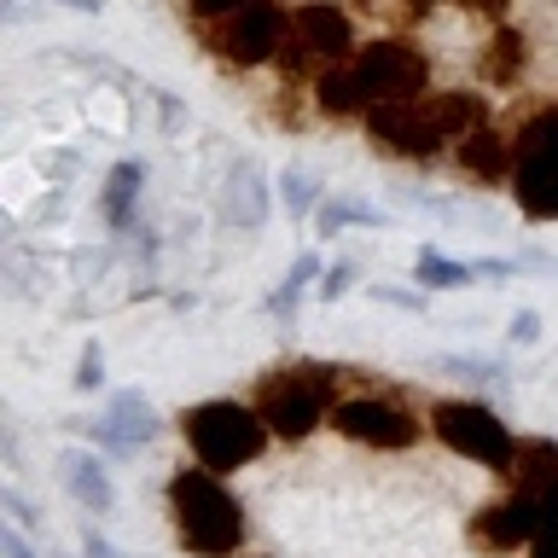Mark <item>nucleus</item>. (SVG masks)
<instances>
[{"label": "nucleus", "instance_id": "nucleus-1", "mask_svg": "<svg viewBox=\"0 0 558 558\" xmlns=\"http://www.w3.org/2000/svg\"><path fill=\"white\" fill-rule=\"evenodd\" d=\"M366 140L378 151L401 157V163H430L436 151L460 146L471 129L488 122V99L465 94V87H448V94H418V99H396V105H373L361 117Z\"/></svg>", "mask_w": 558, "mask_h": 558}, {"label": "nucleus", "instance_id": "nucleus-2", "mask_svg": "<svg viewBox=\"0 0 558 558\" xmlns=\"http://www.w3.org/2000/svg\"><path fill=\"white\" fill-rule=\"evenodd\" d=\"M163 506L186 558H239L244 541H251V518H244V500L233 495V483L198 460L169 471Z\"/></svg>", "mask_w": 558, "mask_h": 558}, {"label": "nucleus", "instance_id": "nucleus-3", "mask_svg": "<svg viewBox=\"0 0 558 558\" xmlns=\"http://www.w3.org/2000/svg\"><path fill=\"white\" fill-rule=\"evenodd\" d=\"M338 384H343V366L331 361H291V366H274L262 373L256 384V413L268 418L274 442H308L320 425H331V408H338Z\"/></svg>", "mask_w": 558, "mask_h": 558}, {"label": "nucleus", "instance_id": "nucleus-4", "mask_svg": "<svg viewBox=\"0 0 558 558\" xmlns=\"http://www.w3.org/2000/svg\"><path fill=\"white\" fill-rule=\"evenodd\" d=\"M186 436V453L221 477H239L244 465H256L268 453L274 430L268 418L256 413V401H239V396H209V401H192V408L174 418Z\"/></svg>", "mask_w": 558, "mask_h": 558}, {"label": "nucleus", "instance_id": "nucleus-5", "mask_svg": "<svg viewBox=\"0 0 558 558\" xmlns=\"http://www.w3.org/2000/svg\"><path fill=\"white\" fill-rule=\"evenodd\" d=\"M425 425H430V436L453 453V460H471V465L495 471V477H506L512 460H518V430L506 425L488 401H477V396H442V401H430Z\"/></svg>", "mask_w": 558, "mask_h": 558}, {"label": "nucleus", "instance_id": "nucleus-6", "mask_svg": "<svg viewBox=\"0 0 558 558\" xmlns=\"http://www.w3.org/2000/svg\"><path fill=\"white\" fill-rule=\"evenodd\" d=\"M512 204L523 221H558V105H535L512 134Z\"/></svg>", "mask_w": 558, "mask_h": 558}, {"label": "nucleus", "instance_id": "nucleus-7", "mask_svg": "<svg viewBox=\"0 0 558 558\" xmlns=\"http://www.w3.org/2000/svg\"><path fill=\"white\" fill-rule=\"evenodd\" d=\"M331 430L355 448H373V453H408V448H418V436L430 425L408 408V401L366 390V396H343L338 408H331Z\"/></svg>", "mask_w": 558, "mask_h": 558}, {"label": "nucleus", "instance_id": "nucleus-8", "mask_svg": "<svg viewBox=\"0 0 558 558\" xmlns=\"http://www.w3.org/2000/svg\"><path fill=\"white\" fill-rule=\"evenodd\" d=\"M286 35H291V12L279 0H251V7H239V12L209 24V52L233 70H256V64L279 59Z\"/></svg>", "mask_w": 558, "mask_h": 558}, {"label": "nucleus", "instance_id": "nucleus-9", "mask_svg": "<svg viewBox=\"0 0 558 558\" xmlns=\"http://www.w3.org/2000/svg\"><path fill=\"white\" fill-rule=\"evenodd\" d=\"M349 64H355V82H361L366 105H396V99L430 94V59L408 41V35H378V41H366Z\"/></svg>", "mask_w": 558, "mask_h": 558}, {"label": "nucleus", "instance_id": "nucleus-10", "mask_svg": "<svg viewBox=\"0 0 558 558\" xmlns=\"http://www.w3.org/2000/svg\"><path fill=\"white\" fill-rule=\"evenodd\" d=\"M541 535V500L523 495V488H506V495L483 500L465 523V541L488 558H512V553H530V541Z\"/></svg>", "mask_w": 558, "mask_h": 558}, {"label": "nucleus", "instance_id": "nucleus-11", "mask_svg": "<svg viewBox=\"0 0 558 558\" xmlns=\"http://www.w3.org/2000/svg\"><path fill=\"white\" fill-rule=\"evenodd\" d=\"M291 41L308 52L314 64H349L361 52L355 41V17H349L338 0H303V7H291Z\"/></svg>", "mask_w": 558, "mask_h": 558}, {"label": "nucleus", "instance_id": "nucleus-12", "mask_svg": "<svg viewBox=\"0 0 558 558\" xmlns=\"http://www.w3.org/2000/svg\"><path fill=\"white\" fill-rule=\"evenodd\" d=\"M157 436H163V418H157L151 396H140V390H117L105 418L87 425V442L105 448V453H140L146 442H157Z\"/></svg>", "mask_w": 558, "mask_h": 558}, {"label": "nucleus", "instance_id": "nucleus-13", "mask_svg": "<svg viewBox=\"0 0 558 558\" xmlns=\"http://www.w3.org/2000/svg\"><path fill=\"white\" fill-rule=\"evenodd\" d=\"M453 163H460V174L477 186H512V134H500L495 122H483V129H471L460 146H453Z\"/></svg>", "mask_w": 558, "mask_h": 558}, {"label": "nucleus", "instance_id": "nucleus-14", "mask_svg": "<svg viewBox=\"0 0 558 558\" xmlns=\"http://www.w3.org/2000/svg\"><path fill=\"white\" fill-rule=\"evenodd\" d=\"M59 477H64L70 500H76L82 512L105 518L117 506V483H111V471H105V460H99L94 448H64L59 453Z\"/></svg>", "mask_w": 558, "mask_h": 558}, {"label": "nucleus", "instance_id": "nucleus-15", "mask_svg": "<svg viewBox=\"0 0 558 558\" xmlns=\"http://www.w3.org/2000/svg\"><path fill=\"white\" fill-rule=\"evenodd\" d=\"M523 70H530V35L500 17L495 35H488V47H483V82L512 87V82H523Z\"/></svg>", "mask_w": 558, "mask_h": 558}, {"label": "nucleus", "instance_id": "nucleus-16", "mask_svg": "<svg viewBox=\"0 0 558 558\" xmlns=\"http://www.w3.org/2000/svg\"><path fill=\"white\" fill-rule=\"evenodd\" d=\"M506 483L523 488V495H547V488L558 483V442L553 436H518V460L512 471H506Z\"/></svg>", "mask_w": 558, "mask_h": 558}, {"label": "nucleus", "instance_id": "nucleus-17", "mask_svg": "<svg viewBox=\"0 0 558 558\" xmlns=\"http://www.w3.org/2000/svg\"><path fill=\"white\" fill-rule=\"evenodd\" d=\"M314 105H320L326 117H366L373 111L361 94V82H355V64H326L320 76H314Z\"/></svg>", "mask_w": 558, "mask_h": 558}, {"label": "nucleus", "instance_id": "nucleus-18", "mask_svg": "<svg viewBox=\"0 0 558 558\" xmlns=\"http://www.w3.org/2000/svg\"><path fill=\"white\" fill-rule=\"evenodd\" d=\"M140 186H146V163H117L111 174H105V221L111 227H129L134 221V198H140Z\"/></svg>", "mask_w": 558, "mask_h": 558}, {"label": "nucleus", "instance_id": "nucleus-19", "mask_svg": "<svg viewBox=\"0 0 558 558\" xmlns=\"http://www.w3.org/2000/svg\"><path fill=\"white\" fill-rule=\"evenodd\" d=\"M483 274V262H453V256H442V251H418L413 256V279L425 291H460V286H471V279Z\"/></svg>", "mask_w": 558, "mask_h": 558}, {"label": "nucleus", "instance_id": "nucleus-20", "mask_svg": "<svg viewBox=\"0 0 558 558\" xmlns=\"http://www.w3.org/2000/svg\"><path fill=\"white\" fill-rule=\"evenodd\" d=\"M314 279H320V256H296V262H291V274L279 279V291L268 296V308L279 314V320H291L296 303H303V291L314 286Z\"/></svg>", "mask_w": 558, "mask_h": 558}, {"label": "nucleus", "instance_id": "nucleus-21", "mask_svg": "<svg viewBox=\"0 0 558 558\" xmlns=\"http://www.w3.org/2000/svg\"><path fill=\"white\" fill-rule=\"evenodd\" d=\"M314 221H320V233H343V227H378L384 216L373 204H355V198H326L320 209H314Z\"/></svg>", "mask_w": 558, "mask_h": 558}, {"label": "nucleus", "instance_id": "nucleus-22", "mask_svg": "<svg viewBox=\"0 0 558 558\" xmlns=\"http://www.w3.org/2000/svg\"><path fill=\"white\" fill-rule=\"evenodd\" d=\"M279 186H286L291 216H308V209H314V181H308L303 169H286V174H279Z\"/></svg>", "mask_w": 558, "mask_h": 558}, {"label": "nucleus", "instance_id": "nucleus-23", "mask_svg": "<svg viewBox=\"0 0 558 558\" xmlns=\"http://www.w3.org/2000/svg\"><path fill=\"white\" fill-rule=\"evenodd\" d=\"M99 384H105V349L87 343L82 361H76V390H99Z\"/></svg>", "mask_w": 558, "mask_h": 558}, {"label": "nucleus", "instance_id": "nucleus-24", "mask_svg": "<svg viewBox=\"0 0 558 558\" xmlns=\"http://www.w3.org/2000/svg\"><path fill=\"white\" fill-rule=\"evenodd\" d=\"M239 7H251V0H186V12L198 17V24H216V17L239 12Z\"/></svg>", "mask_w": 558, "mask_h": 558}, {"label": "nucleus", "instance_id": "nucleus-25", "mask_svg": "<svg viewBox=\"0 0 558 558\" xmlns=\"http://www.w3.org/2000/svg\"><path fill=\"white\" fill-rule=\"evenodd\" d=\"M448 373H460V378H471V384H495V378H506L495 361H442Z\"/></svg>", "mask_w": 558, "mask_h": 558}, {"label": "nucleus", "instance_id": "nucleus-26", "mask_svg": "<svg viewBox=\"0 0 558 558\" xmlns=\"http://www.w3.org/2000/svg\"><path fill=\"white\" fill-rule=\"evenodd\" d=\"M355 286V268H349V262H338V268H326V279H320V296L326 303H338V296Z\"/></svg>", "mask_w": 558, "mask_h": 558}, {"label": "nucleus", "instance_id": "nucleus-27", "mask_svg": "<svg viewBox=\"0 0 558 558\" xmlns=\"http://www.w3.org/2000/svg\"><path fill=\"white\" fill-rule=\"evenodd\" d=\"M0 558H35V547L24 541V523H7V530H0Z\"/></svg>", "mask_w": 558, "mask_h": 558}, {"label": "nucleus", "instance_id": "nucleus-28", "mask_svg": "<svg viewBox=\"0 0 558 558\" xmlns=\"http://www.w3.org/2000/svg\"><path fill=\"white\" fill-rule=\"evenodd\" d=\"M506 338H512V343H535V338H541V314H535V308H518Z\"/></svg>", "mask_w": 558, "mask_h": 558}, {"label": "nucleus", "instance_id": "nucleus-29", "mask_svg": "<svg viewBox=\"0 0 558 558\" xmlns=\"http://www.w3.org/2000/svg\"><path fill=\"white\" fill-rule=\"evenodd\" d=\"M0 506L12 512V523H24V530H35V512H29V500L17 495V488H0Z\"/></svg>", "mask_w": 558, "mask_h": 558}, {"label": "nucleus", "instance_id": "nucleus-30", "mask_svg": "<svg viewBox=\"0 0 558 558\" xmlns=\"http://www.w3.org/2000/svg\"><path fill=\"white\" fill-rule=\"evenodd\" d=\"M82 553H87V558H129L122 547H111V541H105L99 530H82Z\"/></svg>", "mask_w": 558, "mask_h": 558}, {"label": "nucleus", "instance_id": "nucleus-31", "mask_svg": "<svg viewBox=\"0 0 558 558\" xmlns=\"http://www.w3.org/2000/svg\"><path fill=\"white\" fill-rule=\"evenodd\" d=\"M378 303H396V308H425V296L418 291H390V286H373Z\"/></svg>", "mask_w": 558, "mask_h": 558}, {"label": "nucleus", "instance_id": "nucleus-32", "mask_svg": "<svg viewBox=\"0 0 558 558\" xmlns=\"http://www.w3.org/2000/svg\"><path fill=\"white\" fill-rule=\"evenodd\" d=\"M523 558H558V530H541L535 541H530V553Z\"/></svg>", "mask_w": 558, "mask_h": 558}, {"label": "nucleus", "instance_id": "nucleus-33", "mask_svg": "<svg viewBox=\"0 0 558 558\" xmlns=\"http://www.w3.org/2000/svg\"><path fill=\"white\" fill-rule=\"evenodd\" d=\"M541 530H558V483L541 495Z\"/></svg>", "mask_w": 558, "mask_h": 558}, {"label": "nucleus", "instance_id": "nucleus-34", "mask_svg": "<svg viewBox=\"0 0 558 558\" xmlns=\"http://www.w3.org/2000/svg\"><path fill=\"white\" fill-rule=\"evenodd\" d=\"M460 7H471V12H488V17H500V12H506V0H460Z\"/></svg>", "mask_w": 558, "mask_h": 558}, {"label": "nucleus", "instance_id": "nucleus-35", "mask_svg": "<svg viewBox=\"0 0 558 558\" xmlns=\"http://www.w3.org/2000/svg\"><path fill=\"white\" fill-rule=\"evenodd\" d=\"M401 7H408V12H413V17H425V12H430V7H436V0H401Z\"/></svg>", "mask_w": 558, "mask_h": 558}, {"label": "nucleus", "instance_id": "nucleus-36", "mask_svg": "<svg viewBox=\"0 0 558 558\" xmlns=\"http://www.w3.org/2000/svg\"><path fill=\"white\" fill-rule=\"evenodd\" d=\"M64 7H76V12H99L105 0H64Z\"/></svg>", "mask_w": 558, "mask_h": 558}]
</instances>
